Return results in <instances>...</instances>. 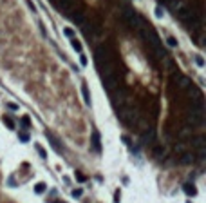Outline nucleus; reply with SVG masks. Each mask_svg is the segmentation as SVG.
<instances>
[{
    "label": "nucleus",
    "mask_w": 206,
    "mask_h": 203,
    "mask_svg": "<svg viewBox=\"0 0 206 203\" xmlns=\"http://www.w3.org/2000/svg\"><path fill=\"white\" fill-rule=\"evenodd\" d=\"M137 33H139V36L145 40V44L148 46L150 53L154 55V58L157 60H163L166 55L163 51V46H161V40H159V36L155 35V31L152 29V26L148 24V22L145 18L139 20V26H137Z\"/></svg>",
    "instance_id": "nucleus-1"
},
{
    "label": "nucleus",
    "mask_w": 206,
    "mask_h": 203,
    "mask_svg": "<svg viewBox=\"0 0 206 203\" xmlns=\"http://www.w3.org/2000/svg\"><path fill=\"white\" fill-rule=\"evenodd\" d=\"M121 20L125 22V24L128 26V27H132V29H137V26H139V20H141V16L137 15L132 7H125L123 9V13H121Z\"/></svg>",
    "instance_id": "nucleus-2"
},
{
    "label": "nucleus",
    "mask_w": 206,
    "mask_h": 203,
    "mask_svg": "<svg viewBox=\"0 0 206 203\" xmlns=\"http://www.w3.org/2000/svg\"><path fill=\"white\" fill-rule=\"evenodd\" d=\"M96 62H98L100 67H105V65L112 63L114 60H112V51H110V47L100 46V47L96 49Z\"/></svg>",
    "instance_id": "nucleus-3"
},
{
    "label": "nucleus",
    "mask_w": 206,
    "mask_h": 203,
    "mask_svg": "<svg viewBox=\"0 0 206 203\" xmlns=\"http://www.w3.org/2000/svg\"><path fill=\"white\" fill-rule=\"evenodd\" d=\"M118 116H119V120H121L123 123L132 125V123H136V120H137V112H136V109H132V107H125V109L119 111Z\"/></svg>",
    "instance_id": "nucleus-4"
},
{
    "label": "nucleus",
    "mask_w": 206,
    "mask_h": 203,
    "mask_svg": "<svg viewBox=\"0 0 206 203\" xmlns=\"http://www.w3.org/2000/svg\"><path fill=\"white\" fill-rule=\"evenodd\" d=\"M119 85V78H118V73H110L107 76H103V87L107 91H116V87Z\"/></svg>",
    "instance_id": "nucleus-5"
},
{
    "label": "nucleus",
    "mask_w": 206,
    "mask_h": 203,
    "mask_svg": "<svg viewBox=\"0 0 206 203\" xmlns=\"http://www.w3.org/2000/svg\"><path fill=\"white\" fill-rule=\"evenodd\" d=\"M76 2H78V0H54L56 7H58L60 11H63V13H71V11L74 9Z\"/></svg>",
    "instance_id": "nucleus-6"
},
{
    "label": "nucleus",
    "mask_w": 206,
    "mask_h": 203,
    "mask_svg": "<svg viewBox=\"0 0 206 203\" xmlns=\"http://www.w3.org/2000/svg\"><path fill=\"white\" fill-rule=\"evenodd\" d=\"M177 16L183 20V22H186V24H192V22H197V15L194 13V11H190V9H186V7H183V9H179V13H177Z\"/></svg>",
    "instance_id": "nucleus-7"
},
{
    "label": "nucleus",
    "mask_w": 206,
    "mask_h": 203,
    "mask_svg": "<svg viewBox=\"0 0 206 203\" xmlns=\"http://www.w3.org/2000/svg\"><path fill=\"white\" fill-rule=\"evenodd\" d=\"M194 147L197 149V156L202 160V158L206 156V138L204 136H197L194 140Z\"/></svg>",
    "instance_id": "nucleus-8"
},
{
    "label": "nucleus",
    "mask_w": 206,
    "mask_h": 203,
    "mask_svg": "<svg viewBox=\"0 0 206 203\" xmlns=\"http://www.w3.org/2000/svg\"><path fill=\"white\" fill-rule=\"evenodd\" d=\"M177 85H179V89H181V91H186V89H190L194 83H192V80H190L188 76H183V75H179V76H177Z\"/></svg>",
    "instance_id": "nucleus-9"
},
{
    "label": "nucleus",
    "mask_w": 206,
    "mask_h": 203,
    "mask_svg": "<svg viewBox=\"0 0 206 203\" xmlns=\"http://www.w3.org/2000/svg\"><path fill=\"white\" fill-rule=\"evenodd\" d=\"M125 96H127V91H125V89H119V91H112V102H114V105L123 103V102H125Z\"/></svg>",
    "instance_id": "nucleus-10"
},
{
    "label": "nucleus",
    "mask_w": 206,
    "mask_h": 203,
    "mask_svg": "<svg viewBox=\"0 0 206 203\" xmlns=\"http://www.w3.org/2000/svg\"><path fill=\"white\" fill-rule=\"evenodd\" d=\"M69 16H71V20L74 22L76 26H81L85 22V13L83 11H76V15H69Z\"/></svg>",
    "instance_id": "nucleus-11"
},
{
    "label": "nucleus",
    "mask_w": 206,
    "mask_h": 203,
    "mask_svg": "<svg viewBox=\"0 0 206 203\" xmlns=\"http://www.w3.org/2000/svg\"><path fill=\"white\" fill-rule=\"evenodd\" d=\"M92 147H94V151H96V152H100V151H101V142H100V134H98V131H94V132H92Z\"/></svg>",
    "instance_id": "nucleus-12"
},
{
    "label": "nucleus",
    "mask_w": 206,
    "mask_h": 203,
    "mask_svg": "<svg viewBox=\"0 0 206 203\" xmlns=\"http://www.w3.org/2000/svg\"><path fill=\"white\" fill-rule=\"evenodd\" d=\"M194 154L192 152H183V156H181V163H185V165H190V163H194Z\"/></svg>",
    "instance_id": "nucleus-13"
},
{
    "label": "nucleus",
    "mask_w": 206,
    "mask_h": 203,
    "mask_svg": "<svg viewBox=\"0 0 206 203\" xmlns=\"http://www.w3.org/2000/svg\"><path fill=\"white\" fill-rule=\"evenodd\" d=\"M183 190H185L188 196H197V189L192 183H185V185H183Z\"/></svg>",
    "instance_id": "nucleus-14"
},
{
    "label": "nucleus",
    "mask_w": 206,
    "mask_h": 203,
    "mask_svg": "<svg viewBox=\"0 0 206 203\" xmlns=\"http://www.w3.org/2000/svg\"><path fill=\"white\" fill-rule=\"evenodd\" d=\"M154 142V129H148L143 132V143H152Z\"/></svg>",
    "instance_id": "nucleus-15"
},
{
    "label": "nucleus",
    "mask_w": 206,
    "mask_h": 203,
    "mask_svg": "<svg viewBox=\"0 0 206 203\" xmlns=\"http://www.w3.org/2000/svg\"><path fill=\"white\" fill-rule=\"evenodd\" d=\"M81 94H83V102H85V105H90V93H89V87L83 83L81 85Z\"/></svg>",
    "instance_id": "nucleus-16"
},
{
    "label": "nucleus",
    "mask_w": 206,
    "mask_h": 203,
    "mask_svg": "<svg viewBox=\"0 0 206 203\" xmlns=\"http://www.w3.org/2000/svg\"><path fill=\"white\" fill-rule=\"evenodd\" d=\"M45 136H47V140L51 142V145L54 147V151H56V152H62V147L58 145V142H56V138L53 136V134H49V132H45Z\"/></svg>",
    "instance_id": "nucleus-17"
},
{
    "label": "nucleus",
    "mask_w": 206,
    "mask_h": 203,
    "mask_svg": "<svg viewBox=\"0 0 206 203\" xmlns=\"http://www.w3.org/2000/svg\"><path fill=\"white\" fill-rule=\"evenodd\" d=\"M45 189H47V185L42 183V182L34 185V192H36V194H43V192H45Z\"/></svg>",
    "instance_id": "nucleus-18"
},
{
    "label": "nucleus",
    "mask_w": 206,
    "mask_h": 203,
    "mask_svg": "<svg viewBox=\"0 0 206 203\" xmlns=\"http://www.w3.org/2000/svg\"><path fill=\"white\" fill-rule=\"evenodd\" d=\"M71 46H73V49H74V51L81 53V44H80V42H78L76 38H73V40H71Z\"/></svg>",
    "instance_id": "nucleus-19"
},
{
    "label": "nucleus",
    "mask_w": 206,
    "mask_h": 203,
    "mask_svg": "<svg viewBox=\"0 0 206 203\" xmlns=\"http://www.w3.org/2000/svg\"><path fill=\"white\" fill-rule=\"evenodd\" d=\"M163 152H165V147H163V145H155V147H154V156H163Z\"/></svg>",
    "instance_id": "nucleus-20"
},
{
    "label": "nucleus",
    "mask_w": 206,
    "mask_h": 203,
    "mask_svg": "<svg viewBox=\"0 0 206 203\" xmlns=\"http://www.w3.org/2000/svg\"><path fill=\"white\" fill-rule=\"evenodd\" d=\"M34 147H36V151H38V154H40V156H42V158H47V152H45V151H43V149H42V145H38V143H36V145H34Z\"/></svg>",
    "instance_id": "nucleus-21"
},
{
    "label": "nucleus",
    "mask_w": 206,
    "mask_h": 203,
    "mask_svg": "<svg viewBox=\"0 0 206 203\" xmlns=\"http://www.w3.org/2000/svg\"><path fill=\"white\" fill-rule=\"evenodd\" d=\"M4 123L9 127V129H15V123H13V120L11 118H7V116H4Z\"/></svg>",
    "instance_id": "nucleus-22"
},
{
    "label": "nucleus",
    "mask_w": 206,
    "mask_h": 203,
    "mask_svg": "<svg viewBox=\"0 0 206 203\" xmlns=\"http://www.w3.org/2000/svg\"><path fill=\"white\" fill-rule=\"evenodd\" d=\"M166 42H168V46H170V47H175V46H177V40H175L174 36H168Z\"/></svg>",
    "instance_id": "nucleus-23"
},
{
    "label": "nucleus",
    "mask_w": 206,
    "mask_h": 203,
    "mask_svg": "<svg viewBox=\"0 0 206 203\" xmlns=\"http://www.w3.org/2000/svg\"><path fill=\"white\" fill-rule=\"evenodd\" d=\"M63 33H65V36H69V38H73V36H74V31H73L71 27H67V29H65Z\"/></svg>",
    "instance_id": "nucleus-24"
},
{
    "label": "nucleus",
    "mask_w": 206,
    "mask_h": 203,
    "mask_svg": "<svg viewBox=\"0 0 206 203\" xmlns=\"http://www.w3.org/2000/svg\"><path fill=\"white\" fill-rule=\"evenodd\" d=\"M195 63H197L199 67H202V65H204V58H202V56H195Z\"/></svg>",
    "instance_id": "nucleus-25"
},
{
    "label": "nucleus",
    "mask_w": 206,
    "mask_h": 203,
    "mask_svg": "<svg viewBox=\"0 0 206 203\" xmlns=\"http://www.w3.org/2000/svg\"><path fill=\"white\" fill-rule=\"evenodd\" d=\"M22 125H24V127H29V125H31V120H29L27 116H24V118H22Z\"/></svg>",
    "instance_id": "nucleus-26"
},
{
    "label": "nucleus",
    "mask_w": 206,
    "mask_h": 203,
    "mask_svg": "<svg viewBox=\"0 0 206 203\" xmlns=\"http://www.w3.org/2000/svg\"><path fill=\"white\" fill-rule=\"evenodd\" d=\"M76 179H78V182H81V183H83V182H85L87 178H85V176H83L81 172H76Z\"/></svg>",
    "instance_id": "nucleus-27"
},
{
    "label": "nucleus",
    "mask_w": 206,
    "mask_h": 203,
    "mask_svg": "<svg viewBox=\"0 0 206 203\" xmlns=\"http://www.w3.org/2000/svg\"><path fill=\"white\" fill-rule=\"evenodd\" d=\"M155 16H157V18L163 16V7H155Z\"/></svg>",
    "instance_id": "nucleus-28"
},
{
    "label": "nucleus",
    "mask_w": 206,
    "mask_h": 203,
    "mask_svg": "<svg viewBox=\"0 0 206 203\" xmlns=\"http://www.w3.org/2000/svg\"><path fill=\"white\" fill-rule=\"evenodd\" d=\"M80 63H81V65H87V56H85V55L80 56Z\"/></svg>",
    "instance_id": "nucleus-29"
},
{
    "label": "nucleus",
    "mask_w": 206,
    "mask_h": 203,
    "mask_svg": "<svg viewBox=\"0 0 206 203\" xmlns=\"http://www.w3.org/2000/svg\"><path fill=\"white\" fill-rule=\"evenodd\" d=\"M73 196H74V198H80V196H81V189H76V190H73Z\"/></svg>",
    "instance_id": "nucleus-30"
},
{
    "label": "nucleus",
    "mask_w": 206,
    "mask_h": 203,
    "mask_svg": "<svg viewBox=\"0 0 206 203\" xmlns=\"http://www.w3.org/2000/svg\"><path fill=\"white\" fill-rule=\"evenodd\" d=\"M20 140H22V142H27V140H29V136H27V134H24V132H22V134H20Z\"/></svg>",
    "instance_id": "nucleus-31"
},
{
    "label": "nucleus",
    "mask_w": 206,
    "mask_h": 203,
    "mask_svg": "<svg viewBox=\"0 0 206 203\" xmlns=\"http://www.w3.org/2000/svg\"><path fill=\"white\" fill-rule=\"evenodd\" d=\"M114 203H119V190L114 194Z\"/></svg>",
    "instance_id": "nucleus-32"
},
{
    "label": "nucleus",
    "mask_w": 206,
    "mask_h": 203,
    "mask_svg": "<svg viewBox=\"0 0 206 203\" xmlns=\"http://www.w3.org/2000/svg\"><path fill=\"white\" fill-rule=\"evenodd\" d=\"M27 6H29V7H31V9H33V13H34V11H36V7H34V4H33V2H31V0H27Z\"/></svg>",
    "instance_id": "nucleus-33"
},
{
    "label": "nucleus",
    "mask_w": 206,
    "mask_h": 203,
    "mask_svg": "<svg viewBox=\"0 0 206 203\" xmlns=\"http://www.w3.org/2000/svg\"><path fill=\"white\" fill-rule=\"evenodd\" d=\"M9 109H13V111H16V109H18V105H15V103H9Z\"/></svg>",
    "instance_id": "nucleus-34"
},
{
    "label": "nucleus",
    "mask_w": 206,
    "mask_h": 203,
    "mask_svg": "<svg viewBox=\"0 0 206 203\" xmlns=\"http://www.w3.org/2000/svg\"><path fill=\"white\" fill-rule=\"evenodd\" d=\"M161 2H168V0H161Z\"/></svg>",
    "instance_id": "nucleus-35"
}]
</instances>
